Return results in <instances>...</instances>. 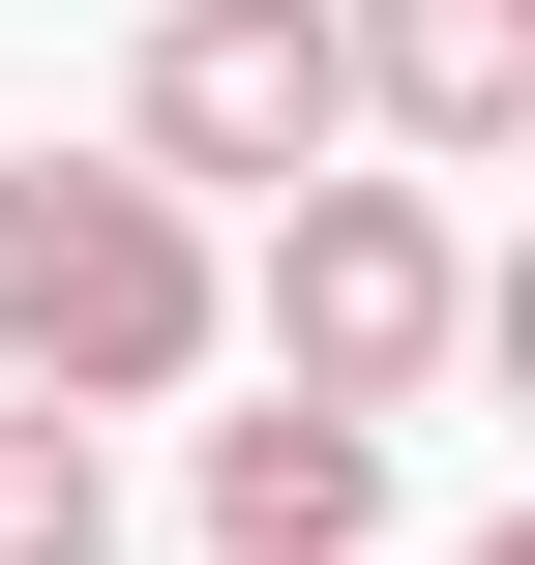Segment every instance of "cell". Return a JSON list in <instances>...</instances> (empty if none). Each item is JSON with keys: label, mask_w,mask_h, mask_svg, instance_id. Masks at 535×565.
<instances>
[{"label": "cell", "mask_w": 535, "mask_h": 565, "mask_svg": "<svg viewBox=\"0 0 535 565\" xmlns=\"http://www.w3.org/2000/svg\"><path fill=\"white\" fill-rule=\"evenodd\" d=\"M208 358H238L208 209H149L119 149H0V387L30 417H179Z\"/></svg>", "instance_id": "1"}, {"label": "cell", "mask_w": 535, "mask_h": 565, "mask_svg": "<svg viewBox=\"0 0 535 565\" xmlns=\"http://www.w3.org/2000/svg\"><path fill=\"white\" fill-rule=\"evenodd\" d=\"M238 328H268V417H357V447H387L506 298H477V238H447L417 179H298V209H268V268H238Z\"/></svg>", "instance_id": "2"}, {"label": "cell", "mask_w": 535, "mask_h": 565, "mask_svg": "<svg viewBox=\"0 0 535 565\" xmlns=\"http://www.w3.org/2000/svg\"><path fill=\"white\" fill-rule=\"evenodd\" d=\"M119 179L149 209H298V179H357V89H328V0H149V89H119Z\"/></svg>", "instance_id": "3"}, {"label": "cell", "mask_w": 535, "mask_h": 565, "mask_svg": "<svg viewBox=\"0 0 535 565\" xmlns=\"http://www.w3.org/2000/svg\"><path fill=\"white\" fill-rule=\"evenodd\" d=\"M328 89H357V179H506L535 149V0H328Z\"/></svg>", "instance_id": "4"}, {"label": "cell", "mask_w": 535, "mask_h": 565, "mask_svg": "<svg viewBox=\"0 0 535 565\" xmlns=\"http://www.w3.org/2000/svg\"><path fill=\"white\" fill-rule=\"evenodd\" d=\"M179 477H208V565H357L387 536V447L357 417H208Z\"/></svg>", "instance_id": "5"}, {"label": "cell", "mask_w": 535, "mask_h": 565, "mask_svg": "<svg viewBox=\"0 0 535 565\" xmlns=\"http://www.w3.org/2000/svg\"><path fill=\"white\" fill-rule=\"evenodd\" d=\"M0 565H119V447L0 387Z\"/></svg>", "instance_id": "6"}, {"label": "cell", "mask_w": 535, "mask_h": 565, "mask_svg": "<svg viewBox=\"0 0 535 565\" xmlns=\"http://www.w3.org/2000/svg\"><path fill=\"white\" fill-rule=\"evenodd\" d=\"M447 565H535V507H506V536H447Z\"/></svg>", "instance_id": "7"}]
</instances>
